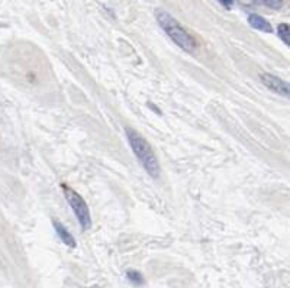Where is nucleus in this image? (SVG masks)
I'll list each match as a JSON object with an SVG mask.
<instances>
[{
  "mask_svg": "<svg viewBox=\"0 0 290 288\" xmlns=\"http://www.w3.org/2000/svg\"><path fill=\"white\" fill-rule=\"evenodd\" d=\"M257 2L258 5H263L265 8H270V9H280L283 6V2L282 0H254Z\"/></svg>",
  "mask_w": 290,
  "mask_h": 288,
  "instance_id": "9",
  "label": "nucleus"
},
{
  "mask_svg": "<svg viewBox=\"0 0 290 288\" xmlns=\"http://www.w3.org/2000/svg\"><path fill=\"white\" fill-rule=\"evenodd\" d=\"M277 34H279V36H280V39H282L283 42L286 43V45H289L290 32H289V25H287V24H280V25L277 26Z\"/></svg>",
  "mask_w": 290,
  "mask_h": 288,
  "instance_id": "8",
  "label": "nucleus"
},
{
  "mask_svg": "<svg viewBox=\"0 0 290 288\" xmlns=\"http://www.w3.org/2000/svg\"><path fill=\"white\" fill-rule=\"evenodd\" d=\"M125 135H127L132 152L137 157L139 164L142 165V168L153 178L160 177V172H161L160 162L157 160L151 145L148 144L144 138L139 135L137 130H134L132 127H125Z\"/></svg>",
  "mask_w": 290,
  "mask_h": 288,
  "instance_id": "1",
  "label": "nucleus"
},
{
  "mask_svg": "<svg viewBox=\"0 0 290 288\" xmlns=\"http://www.w3.org/2000/svg\"><path fill=\"white\" fill-rule=\"evenodd\" d=\"M248 24L251 28H254L257 31H261V32H267V34H272L273 32V28L272 25L265 20L264 17L256 15V13H251L248 16Z\"/></svg>",
  "mask_w": 290,
  "mask_h": 288,
  "instance_id": "5",
  "label": "nucleus"
},
{
  "mask_svg": "<svg viewBox=\"0 0 290 288\" xmlns=\"http://www.w3.org/2000/svg\"><path fill=\"white\" fill-rule=\"evenodd\" d=\"M225 9H231L234 6V0H218Z\"/></svg>",
  "mask_w": 290,
  "mask_h": 288,
  "instance_id": "10",
  "label": "nucleus"
},
{
  "mask_svg": "<svg viewBox=\"0 0 290 288\" xmlns=\"http://www.w3.org/2000/svg\"><path fill=\"white\" fill-rule=\"evenodd\" d=\"M63 193H64V197H66L69 206L73 209V212L76 214L77 220L80 223V228L83 230L90 229L92 217H90L89 207H87V204L83 200V197L78 194L76 190H73V188H70L67 186H63Z\"/></svg>",
  "mask_w": 290,
  "mask_h": 288,
  "instance_id": "3",
  "label": "nucleus"
},
{
  "mask_svg": "<svg viewBox=\"0 0 290 288\" xmlns=\"http://www.w3.org/2000/svg\"><path fill=\"white\" fill-rule=\"evenodd\" d=\"M52 225H54V229H55V232H57L58 237H60L61 240L64 242V245L70 246V248H76L77 242H76V239H74V236H73L69 230L66 229V228L61 225L60 221L52 220Z\"/></svg>",
  "mask_w": 290,
  "mask_h": 288,
  "instance_id": "6",
  "label": "nucleus"
},
{
  "mask_svg": "<svg viewBox=\"0 0 290 288\" xmlns=\"http://www.w3.org/2000/svg\"><path fill=\"white\" fill-rule=\"evenodd\" d=\"M155 19H157L158 25L161 26L162 31L169 35V38H170L171 41L176 43L177 47H180L183 51L192 52L196 50V39L189 34L188 31L180 25L179 20H176L169 12H165V10H157V12H155Z\"/></svg>",
  "mask_w": 290,
  "mask_h": 288,
  "instance_id": "2",
  "label": "nucleus"
},
{
  "mask_svg": "<svg viewBox=\"0 0 290 288\" xmlns=\"http://www.w3.org/2000/svg\"><path fill=\"white\" fill-rule=\"evenodd\" d=\"M92 288H100V287H92Z\"/></svg>",
  "mask_w": 290,
  "mask_h": 288,
  "instance_id": "11",
  "label": "nucleus"
},
{
  "mask_svg": "<svg viewBox=\"0 0 290 288\" xmlns=\"http://www.w3.org/2000/svg\"><path fill=\"white\" fill-rule=\"evenodd\" d=\"M260 80H261V83H263L267 88H270L274 93L282 94L284 97H289L290 87L287 81H284V80L273 76V74H268V73L260 74Z\"/></svg>",
  "mask_w": 290,
  "mask_h": 288,
  "instance_id": "4",
  "label": "nucleus"
},
{
  "mask_svg": "<svg viewBox=\"0 0 290 288\" xmlns=\"http://www.w3.org/2000/svg\"><path fill=\"white\" fill-rule=\"evenodd\" d=\"M127 278H128L132 284H135V285H142V284H144V277H142V274L135 271V270H129V271H127Z\"/></svg>",
  "mask_w": 290,
  "mask_h": 288,
  "instance_id": "7",
  "label": "nucleus"
}]
</instances>
